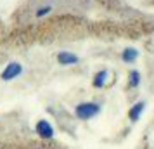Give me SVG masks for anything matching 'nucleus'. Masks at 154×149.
Instances as JSON below:
<instances>
[{
	"mask_svg": "<svg viewBox=\"0 0 154 149\" xmlns=\"http://www.w3.org/2000/svg\"><path fill=\"white\" fill-rule=\"evenodd\" d=\"M100 113V106L97 102H82L75 107V114L80 120H90Z\"/></svg>",
	"mask_w": 154,
	"mask_h": 149,
	"instance_id": "obj_1",
	"label": "nucleus"
},
{
	"mask_svg": "<svg viewBox=\"0 0 154 149\" xmlns=\"http://www.w3.org/2000/svg\"><path fill=\"white\" fill-rule=\"evenodd\" d=\"M21 73H23V66L19 63L12 61V63H9L7 66L4 68V71H2V80H4V82H11V80L17 78Z\"/></svg>",
	"mask_w": 154,
	"mask_h": 149,
	"instance_id": "obj_2",
	"label": "nucleus"
},
{
	"mask_svg": "<svg viewBox=\"0 0 154 149\" xmlns=\"http://www.w3.org/2000/svg\"><path fill=\"white\" fill-rule=\"evenodd\" d=\"M35 132L42 139H52L54 137V128H52V125H50L47 120H40L38 123H36V127H35Z\"/></svg>",
	"mask_w": 154,
	"mask_h": 149,
	"instance_id": "obj_3",
	"label": "nucleus"
},
{
	"mask_svg": "<svg viewBox=\"0 0 154 149\" xmlns=\"http://www.w3.org/2000/svg\"><path fill=\"white\" fill-rule=\"evenodd\" d=\"M57 61L63 66H69V64H76L78 63V56L71 54V52H59L57 54Z\"/></svg>",
	"mask_w": 154,
	"mask_h": 149,
	"instance_id": "obj_4",
	"label": "nucleus"
},
{
	"mask_svg": "<svg viewBox=\"0 0 154 149\" xmlns=\"http://www.w3.org/2000/svg\"><path fill=\"white\" fill-rule=\"evenodd\" d=\"M137 57H139V50L130 47V49H125L123 50V54H121V59H123V63H135L137 61Z\"/></svg>",
	"mask_w": 154,
	"mask_h": 149,
	"instance_id": "obj_5",
	"label": "nucleus"
},
{
	"mask_svg": "<svg viewBox=\"0 0 154 149\" xmlns=\"http://www.w3.org/2000/svg\"><path fill=\"white\" fill-rule=\"evenodd\" d=\"M107 76H109V73H107L106 70L99 71L97 75L94 76V82H92V83H94V87H95V88H102V87L106 85V80H107Z\"/></svg>",
	"mask_w": 154,
	"mask_h": 149,
	"instance_id": "obj_6",
	"label": "nucleus"
},
{
	"mask_svg": "<svg viewBox=\"0 0 154 149\" xmlns=\"http://www.w3.org/2000/svg\"><path fill=\"white\" fill-rule=\"evenodd\" d=\"M144 107H146V104H144V102H137V104H135V106H133L132 109L128 111V116H130V120H132V121H137V120H139V116L142 114Z\"/></svg>",
	"mask_w": 154,
	"mask_h": 149,
	"instance_id": "obj_7",
	"label": "nucleus"
},
{
	"mask_svg": "<svg viewBox=\"0 0 154 149\" xmlns=\"http://www.w3.org/2000/svg\"><path fill=\"white\" fill-rule=\"evenodd\" d=\"M139 83H140V73L137 70H133V71H130V87H139Z\"/></svg>",
	"mask_w": 154,
	"mask_h": 149,
	"instance_id": "obj_8",
	"label": "nucleus"
},
{
	"mask_svg": "<svg viewBox=\"0 0 154 149\" xmlns=\"http://www.w3.org/2000/svg\"><path fill=\"white\" fill-rule=\"evenodd\" d=\"M50 9H52V7H49V5H47V7H42L40 11H38V12H36V16H38V17H42L43 14H49Z\"/></svg>",
	"mask_w": 154,
	"mask_h": 149,
	"instance_id": "obj_9",
	"label": "nucleus"
}]
</instances>
